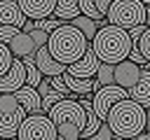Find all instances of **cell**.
<instances>
[{
  "label": "cell",
  "instance_id": "obj_7",
  "mask_svg": "<svg viewBox=\"0 0 150 140\" xmlns=\"http://www.w3.org/2000/svg\"><path fill=\"white\" fill-rule=\"evenodd\" d=\"M26 117V110L14 98V93H0V140L2 138H16V128L21 119Z\"/></svg>",
  "mask_w": 150,
  "mask_h": 140
},
{
  "label": "cell",
  "instance_id": "obj_6",
  "mask_svg": "<svg viewBox=\"0 0 150 140\" xmlns=\"http://www.w3.org/2000/svg\"><path fill=\"white\" fill-rule=\"evenodd\" d=\"M16 138L19 140H56V128L47 114L28 112L16 128Z\"/></svg>",
  "mask_w": 150,
  "mask_h": 140
},
{
  "label": "cell",
  "instance_id": "obj_29",
  "mask_svg": "<svg viewBox=\"0 0 150 140\" xmlns=\"http://www.w3.org/2000/svg\"><path fill=\"white\" fill-rule=\"evenodd\" d=\"M28 35H30V40H33L35 49H38V47H42V44H47V37H49V33H47V30H42V28H33V30H28Z\"/></svg>",
  "mask_w": 150,
  "mask_h": 140
},
{
  "label": "cell",
  "instance_id": "obj_3",
  "mask_svg": "<svg viewBox=\"0 0 150 140\" xmlns=\"http://www.w3.org/2000/svg\"><path fill=\"white\" fill-rule=\"evenodd\" d=\"M47 117L56 128V140H80V133L87 121V112L75 98H61L49 110Z\"/></svg>",
  "mask_w": 150,
  "mask_h": 140
},
{
  "label": "cell",
  "instance_id": "obj_26",
  "mask_svg": "<svg viewBox=\"0 0 150 140\" xmlns=\"http://www.w3.org/2000/svg\"><path fill=\"white\" fill-rule=\"evenodd\" d=\"M138 49H141V54L145 56V61L150 63V26H145V30L138 35Z\"/></svg>",
  "mask_w": 150,
  "mask_h": 140
},
{
  "label": "cell",
  "instance_id": "obj_25",
  "mask_svg": "<svg viewBox=\"0 0 150 140\" xmlns=\"http://www.w3.org/2000/svg\"><path fill=\"white\" fill-rule=\"evenodd\" d=\"M47 79H49V84H52L61 96H66V98H75V96H77V93H73V91L66 86V82L61 79V75H52V77H47Z\"/></svg>",
  "mask_w": 150,
  "mask_h": 140
},
{
  "label": "cell",
  "instance_id": "obj_8",
  "mask_svg": "<svg viewBox=\"0 0 150 140\" xmlns=\"http://www.w3.org/2000/svg\"><path fill=\"white\" fill-rule=\"evenodd\" d=\"M94 91L96 93H91V107H94L98 121L105 119V114H108V110H110V105L115 100L129 96V91L124 86H117V84H103V86H96Z\"/></svg>",
  "mask_w": 150,
  "mask_h": 140
},
{
  "label": "cell",
  "instance_id": "obj_20",
  "mask_svg": "<svg viewBox=\"0 0 150 140\" xmlns=\"http://www.w3.org/2000/svg\"><path fill=\"white\" fill-rule=\"evenodd\" d=\"M68 23H73L87 40H91L94 33H96V28H98V21L91 19V16H87V14H77V16H73V19H68Z\"/></svg>",
  "mask_w": 150,
  "mask_h": 140
},
{
  "label": "cell",
  "instance_id": "obj_21",
  "mask_svg": "<svg viewBox=\"0 0 150 140\" xmlns=\"http://www.w3.org/2000/svg\"><path fill=\"white\" fill-rule=\"evenodd\" d=\"M77 14H80V5H77V0H56L54 12H52V16L63 19V21H68V19H73V16H77Z\"/></svg>",
  "mask_w": 150,
  "mask_h": 140
},
{
  "label": "cell",
  "instance_id": "obj_15",
  "mask_svg": "<svg viewBox=\"0 0 150 140\" xmlns=\"http://www.w3.org/2000/svg\"><path fill=\"white\" fill-rule=\"evenodd\" d=\"M26 16L19 7V0H0V26H23Z\"/></svg>",
  "mask_w": 150,
  "mask_h": 140
},
{
  "label": "cell",
  "instance_id": "obj_5",
  "mask_svg": "<svg viewBox=\"0 0 150 140\" xmlns=\"http://www.w3.org/2000/svg\"><path fill=\"white\" fill-rule=\"evenodd\" d=\"M105 21L120 28L145 23V2L141 0H112L105 9Z\"/></svg>",
  "mask_w": 150,
  "mask_h": 140
},
{
  "label": "cell",
  "instance_id": "obj_1",
  "mask_svg": "<svg viewBox=\"0 0 150 140\" xmlns=\"http://www.w3.org/2000/svg\"><path fill=\"white\" fill-rule=\"evenodd\" d=\"M103 121L110 126L115 138H136L141 131H145V107L127 96L110 105Z\"/></svg>",
  "mask_w": 150,
  "mask_h": 140
},
{
  "label": "cell",
  "instance_id": "obj_2",
  "mask_svg": "<svg viewBox=\"0 0 150 140\" xmlns=\"http://www.w3.org/2000/svg\"><path fill=\"white\" fill-rule=\"evenodd\" d=\"M94 54L98 56V61L103 63H117L122 58H127L129 47H131V37L127 33V28H120L115 23H101L94 33V37L89 40Z\"/></svg>",
  "mask_w": 150,
  "mask_h": 140
},
{
  "label": "cell",
  "instance_id": "obj_24",
  "mask_svg": "<svg viewBox=\"0 0 150 140\" xmlns=\"http://www.w3.org/2000/svg\"><path fill=\"white\" fill-rule=\"evenodd\" d=\"M63 23V19H56V16H52V19H33V28H42V30H47V33H52L56 26H61Z\"/></svg>",
  "mask_w": 150,
  "mask_h": 140
},
{
  "label": "cell",
  "instance_id": "obj_18",
  "mask_svg": "<svg viewBox=\"0 0 150 140\" xmlns=\"http://www.w3.org/2000/svg\"><path fill=\"white\" fill-rule=\"evenodd\" d=\"M61 79L66 82V86L73 91V93H91L98 84H96V79L94 77H75V75H70V72H63L61 75Z\"/></svg>",
  "mask_w": 150,
  "mask_h": 140
},
{
  "label": "cell",
  "instance_id": "obj_11",
  "mask_svg": "<svg viewBox=\"0 0 150 140\" xmlns=\"http://www.w3.org/2000/svg\"><path fill=\"white\" fill-rule=\"evenodd\" d=\"M33 61H35V68H38L45 77H52V75H63V72H66V65H63V63H59V61L49 54L47 44H42V47H38V49L33 51Z\"/></svg>",
  "mask_w": 150,
  "mask_h": 140
},
{
  "label": "cell",
  "instance_id": "obj_22",
  "mask_svg": "<svg viewBox=\"0 0 150 140\" xmlns=\"http://www.w3.org/2000/svg\"><path fill=\"white\" fill-rule=\"evenodd\" d=\"M21 61H23V65H26V84H28V86H38V84H40V79H42V72H40L38 68H35L33 54L23 56Z\"/></svg>",
  "mask_w": 150,
  "mask_h": 140
},
{
  "label": "cell",
  "instance_id": "obj_4",
  "mask_svg": "<svg viewBox=\"0 0 150 140\" xmlns=\"http://www.w3.org/2000/svg\"><path fill=\"white\" fill-rule=\"evenodd\" d=\"M87 47H89V40H87L73 23H61V26H56V28L49 33V37H47V49H49V54H52L59 63H63L66 68H68L70 63H75V61L87 51Z\"/></svg>",
  "mask_w": 150,
  "mask_h": 140
},
{
  "label": "cell",
  "instance_id": "obj_23",
  "mask_svg": "<svg viewBox=\"0 0 150 140\" xmlns=\"http://www.w3.org/2000/svg\"><path fill=\"white\" fill-rule=\"evenodd\" d=\"M112 65L115 63H98V68H96V72H94V79H96V84L98 86H103V84H112Z\"/></svg>",
  "mask_w": 150,
  "mask_h": 140
},
{
  "label": "cell",
  "instance_id": "obj_33",
  "mask_svg": "<svg viewBox=\"0 0 150 140\" xmlns=\"http://www.w3.org/2000/svg\"><path fill=\"white\" fill-rule=\"evenodd\" d=\"M145 26H150V2H145Z\"/></svg>",
  "mask_w": 150,
  "mask_h": 140
},
{
  "label": "cell",
  "instance_id": "obj_31",
  "mask_svg": "<svg viewBox=\"0 0 150 140\" xmlns=\"http://www.w3.org/2000/svg\"><path fill=\"white\" fill-rule=\"evenodd\" d=\"M19 30H21L19 26H7V23H5V26H0V42H9Z\"/></svg>",
  "mask_w": 150,
  "mask_h": 140
},
{
  "label": "cell",
  "instance_id": "obj_13",
  "mask_svg": "<svg viewBox=\"0 0 150 140\" xmlns=\"http://www.w3.org/2000/svg\"><path fill=\"white\" fill-rule=\"evenodd\" d=\"M127 91H129V98H134L138 105L150 107V65H148V68H141L138 79H136Z\"/></svg>",
  "mask_w": 150,
  "mask_h": 140
},
{
  "label": "cell",
  "instance_id": "obj_28",
  "mask_svg": "<svg viewBox=\"0 0 150 140\" xmlns=\"http://www.w3.org/2000/svg\"><path fill=\"white\" fill-rule=\"evenodd\" d=\"M12 51H9V47H7V42H0V75L9 68V63H12Z\"/></svg>",
  "mask_w": 150,
  "mask_h": 140
},
{
  "label": "cell",
  "instance_id": "obj_14",
  "mask_svg": "<svg viewBox=\"0 0 150 140\" xmlns=\"http://www.w3.org/2000/svg\"><path fill=\"white\" fill-rule=\"evenodd\" d=\"M56 0H19V7L26 19H45L52 16Z\"/></svg>",
  "mask_w": 150,
  "mask_h": 140
},
{
  "label": "cell",
  "instance_id": "obj_19",
  "mask_svg": "<svg viewBox=\"0 0 150 140\" xmlns=\"http://www.w3.org/2000/svg\"><path fill=\"white\" fill-rule=\"evenodd\" d=\"M35 89H38V93H40V110H42V112H47L56 100L66 98V96H61V93L49 84V79H47V77H45V79H40V84H38Z\"/></svg>",
  "mask_w": 150,
  "mask_h": 140
},
{
  "label": "cell",
  "instance_id": "obj_16",
  "mask_svg": "<svg viewBox=\"0 0 150 140\" xmlns=\"http://www.w3.org/2000/svg\"><path fill=\"white\" fill-rule=\"evenodd\" d=\"M12 93H14V98L21 103V107L26 110V114H28V112H42V110H40V93H38L35 86L23 84V86H19V89L12 91Z\"/></svg>",
  "mask_w": 150,
  "mask_h": 140
},
{
  "label": "cell",
  "instance_id": "obj_32",
  "mask_svg": "<svg viewBox=\"0 0 150 140\" xmlns=\"http://www.w3.org/2000/svg\"><path fill=\"white\" fill-rule=\"evenodd\" d=\"M112 0H94V5H96V9H98V14H103L105 16V9H108V5H110Z\"/></svg>",
  "mask_w": 150,
  "mask_h": 140
},
{
  "label": "cell",
  "instance_id": "obj_12",
  "mask_svg": "<svg viewBox=\"0 0 150 140\" xmlns=\"http://www.w3.org/2000/svg\"><path fill=\"white\" fill-rule=\"evenodd\" d=\"M98 63H101V61H98V56L94 54V49H91V44H89L87 51H84L75 63H70V65L66 68V72H70V75H75V77H94Z\"/></svg>",
  "mask_w": 150,
  "mask_h": 140
},
{
  "label": "cell",
  "instance_id": "obj_10",
  "mask_svg": "<svg viewBox=\"0 0 150 140\" xmlns=\"http://www.w3.org/2000/svg\"><path fill=\"white\" fill-rule=\"evenodd\" d=\"M138 75H141V65L129 61V58H122L112 65V84H117V86L129 89L138 79Z\"/></svg>",
  "mask_w": 150,
  "mask_h": 140
},
{
  "label": "cell",
  "instance_id": "obj_27",
  "mask_svg": "<svg viewBox=\"0 0 150 140\" xmlns=\"http://www.w3.org/2000/svg\"><path fill=\"white\" fill-rule=\"evenodd\" d=\"M127 58H129V61H134V63H138L141 68L148 63V61H145V56L141 54V49H138V42H136V40H131V47H129V54H127Z\"/></svg>",
  "mask_w": 150,
  "mask_h": 140
},
{
  "label": "cell",
  "instance_id": "obj_30",
  "mask_svg": "<svg viewBox=\"0 0 150 140\" xmlns=\"http://www.w3.org/2000/svg\"><path fill=\"white\" fill-rule=\"evenodd\" d=\"M91 138H94V140H110V138H115V135H112L110 126H108L105 121H101V124H98V128L94 131V135H91Z\"/></svg>",
  "mask_w": 150,
  "mask_h": 140
},
{
  "label": "cell",
  "instance_id": "obj_9",
  "mask_svg": "<svg viewBox=\"0 0 150 140\" xmlns=\"http://www.w3.org/2000/svg\"><path fill=\"white\" fill-rule=\"evenodd\" d=\"M26 84V65H23V61L21 58H12V63H9V68L0 75V93H12V91H16L19 86H23Z\"/></svg>",
  "mask_w": 150,
  "mask_h": 140
},
{
  "label": "cell",
  "instance_id": "obj_17",
  "mask_svg": "<svg viewBox=\"0 0 150 140\" xmlns=\"http://www.w3.org/2000/svg\"><path fill=\"white\" fill-rule=\"evenodd\" d=\"M7 47H9L12 56H16V58H23V56H28V54L35 51V44H33L30 35H28L26 30H19V33L7 42Z\"/></svg>",
  "mask_w": 150,
  "mask_h": 140
}]
</instances>
